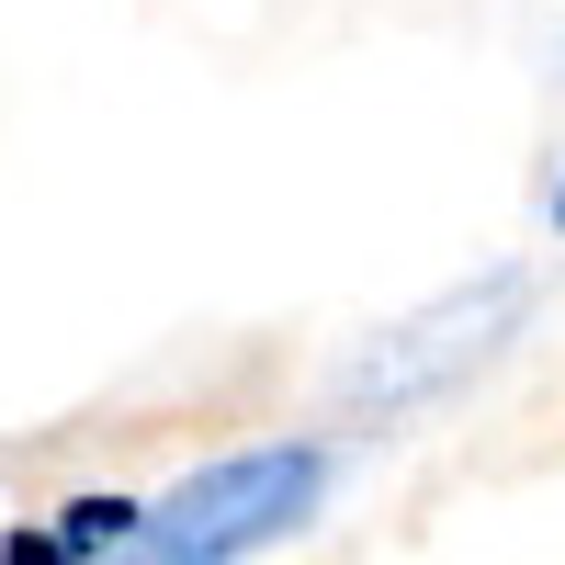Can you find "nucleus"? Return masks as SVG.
Returning <instances> with one entry per match:
<instances>
[{
	"label": "nucleus",
	"instance_id": "nucleus-3",
	"mask_svg": "<svg viewBox=\"0 0 565 565\" xmlns=\"http://www.w3.org/2000/svg\"><path fill=\"white\" fill-rule=\"evenodd\" d=\"M136 532H148V509H136V498H68V509H57V554H125Z\"/></svg>",
	"mask_w": 565,
	"mask_h": 565
},
{
	"label": "nucleus",
	"instance_id": "nucleus-1",
	"mask_svg": "<svg viewBox=\"0 0 565 565\" xmlns=\"http://www.w3.org/2000/svg\"><path fill=\"white\" fill-rule=\"evenodd\" d=\"M328 498V452L317 441H260V452H226L204 463L193 487H170L148 509V532H136V554L159 565H204V554H260L282 532H306Z\"/></svg>",
	"mask_w": 565,
	"mask_h": 565
},
{
	"label": "nucleus",
	"instance_id": "nucleus-4",
	"mask_svg": "<svg viewBox=\"0 0 565 565\" xmlns=\"http://www.w3.org/2000/svg\"><path fill=\"white\" fill-rule=\"evenodd\" d=\"M554 238H565V181H554Z\"/></svg>",
	"mask_w": 565,
	"mask_h": 565
},
{
	"label": "nucleus",
	"instance_id": "nucleus-2",
	"mask_svg": "<svg viewBox=\"0 0 565 565\" xmlns=\"http://www.w3.org/2000/svg\"><path fill=\"white\" fill-rule=\"evenodd\" d=\"M521 317H532V271H487V282H463V295H441L430 317L385 328V340L340 373V407H362V418L441 407L463 373H487L509 340H521Z\"/></svg>",
	"mask_w": 565,
	"mask_h": 565
}]
</instances>
